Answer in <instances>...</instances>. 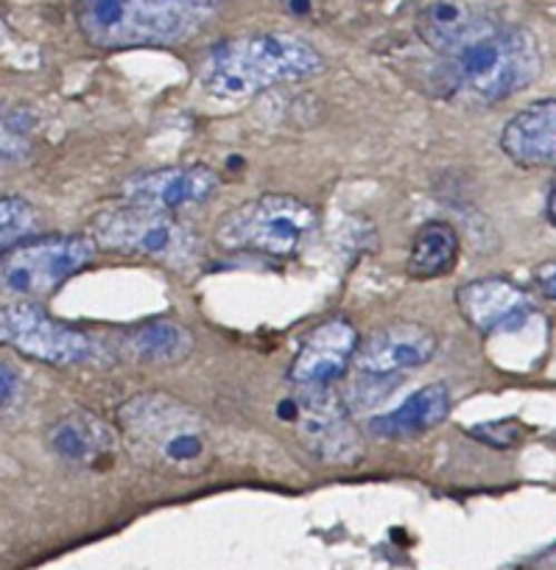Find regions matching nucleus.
<instances>
[{"mask_svg":"<svg viewBox=\"0 0 556 570\" xmlns=\"http://www.w3.org/2000/svg\"><path fill=\"white\" fill-rule=\"evenodd\" d=\"M118 434L140 468L159 475H202L213 445L207 420L163 392L135 394L118 409Z\"/></svg>","mask_w":556,"mask_h":570,"instance_id":"f257e3e1","label":"nucleus"},{"mask_svg":"<svg viewBox=\"0 0 556 570\" xmlns=\"http://www.w3.org/2000/svg\"><path fill=\"white\" fill-rule=\"evenodd\" d=\"M322 70L324 59L311 42L285 31H266L213 48L202 65V85L216 98H246L285 81L311 79Z\"/></svg>","mask_w":556,"mask_h":570,"instance_id":"f03ea898","label":"nucleus"},{"mask_svg":"<svg viewBox=\"0 0 556 570\" xmlns=\"http://www.w3.org/2000/svg\"><path fill=\"white\" fill-rule=\"evenodd\" d=\"M218 0H76V20L90 46L104 51L176 46L199 35Z\"/></svg>","mask_w":556,"mask_h":570,"instance_id":"7ed1b4c3","label":"nucleus"},{"mask_svg":"<svg viewBox=\"0 0 556 570\" xmlns=\"http://www.w3.org/2000/svg\"><path fill=\"white\" fill-rule=\"evenodd\" d=\"M456 81L481 104L504 101L526 90L539 73V48L520 26L489 18L448 57Z\"/></svg>","mask_w":556,"mask_h":570,"instance_id":"20e7f679","label":"nucleus"},{"mask_svg":"<svg viewBox=\"0 0 556 570\" xmlns=\"http://www.w3.org/2000/svg\"><path fill=\"white\" fill-rule=\"evenodd\" d=\"M316 227V210L294 196H257L233 207L216 227V244L227 252L291 257Z\"/></svg>","mask_w":556,"mask_h":570,"instance_id":"39448f33","label":"nucleus"},{"mask_svg":"<svg viewBox=\"0 0 556 570\" xmlns=\"http://www.w3.org/2000/svg\"><path fill=\"white\" fill-rule=\"evenodd\" d=\"M0 347L59 370L109 364V353L98 338L53 320L29 299L0 305Z\"/></svg>","mask_w":556,"mask_h":570,"instance_id":"423d86ee","label":"nucleus"},{"mask_svg":"<svg viewBox=\"0 0 556 570\" xmlns=\"http://www.w3.org/2000/svg\"><path fill=\"white\" fill-rule=\"evenodd\" d=\"M98 249L148 257L157 263H188L196 255V235L174 213L140 205H118L101 210L90 224Z\"/></svg>","mask_w":556,"mask_h":570,"instance_id":"0eeeda50","label":"nucleus"},{"mask_svg":"<svg viewBox=\"0 0 556 570\" xmlns=\"http://www.w3.org/2000/svg\"><path fill=\"white\" fill-rule=\"evenodd\" d=\"M98 246L90 235L31 238L0 257V292L18 299L51 297L59 285L85 272Z\"/></svg>","mask_w":556,"mask_h":570,"instance_id":"6e6552de","label":"nucleus"},{"mask_svg":"<svg viewBox=\"0 0 556 570\" xmlns=\"http://www.w3.org/2000/svg\"><path fill=\"white\" fill-rule=\"evenodd\" d=\"M277 414L294 428L300 445L319 462L352 468L367 453L361 431L352 425L344 400L333 386L300 389L294 397H285L277 405Z\"/></svg>","mask_w":556,"mask_h":570,"instance_id":"1a4fd4ad","label":"nucleus"},{"mask_svg":"<svg viewBox=\"0 0 556 570\" xmlns=\"http://www.w3.org/2000/svg\"><path fill=\"white\" fill-rule=\"evenodd\" d=\"M218 174L211 166H170L126 179L120 196L129 205L163 213H182L199 207L218 194Z\"/></svg>","mask_w":556,"mask_h":570,"instance_id":"9d476101","label":"nucleus"},{"mask_svg":"<svg viewBox=\"0 0 556 570\" xmlns=\"http://www.w3.org/2000/svg\"><path fill=\"white\" fill-rule=\"evenodd\" d=\"M361 344L355 325L344 316L324 320L302 338L294 361L289 366V381L296 389L333 386L350 364L355 361V350Z\"/></svg>","mask_w":556,"mask_h":570,"instance_id":"9b49d317","label":"nucleus"},{"mask_svg":"<svg viewBox=\"0 0 556 570\" xmlns=\"http://www.w3.org/2000/svg\"><path fill=\"white\" fill-rule=\"evenodd\" d=\"M437 355V336L420 322H392L369 333L355 350V370L369 377H387L426 366Z\"/></svg>","mask_w":556,"mask_h":570,"instance_id":"f8f14e48","label":"nucleus"},{"mask_svg":"<svg viewBox=\"0 0 556 570\" xmlns=\"http://www.w3.org/2000/svg\"><path fill=\"white\" fill-rule=\"evenodd\" d=\"M456 308L478 333H495L523 325L531 316L534 303L520 285L500 277H484L461 285L456 292Z\"/></svg>","mask_w":556,"mask_h":570,"instance_id":"ddd939ff","label":"nucleus"},{"mask_svg":"<svg viewBox=\"0 0 556 570\" xmlns=\"http://www.w3.org/2000/svg\"><path fill=\"white\" fill-rule=\"evenodd\" d=\"M48 442H51L53 453L59 459L79 468L98 470L109 468L118 456L120 436L115 434L107 422L98 420L90 411H68L59 416L48 431Z\"/></svg>","mask_w":556,"mask_h":570,"instance_id":"4468645a","label":"nucleus"},{"mask_svg":"<svg viewBox=\"0 0 556 570\" xmlns=\"http://www.w3.org/2000/svg\"><path fill=\"white\" fill-rule=\"evenodd\" d=\"M500 151L520 168L556 166V98L517 112L500 135Z\"/></svg>","mask_w":556,"mask_h":570,"instance_id":"2eb2a0df","label":"nucleus"},{"mask_svg":"<svg viewBox=\"0 0 556 570\" xmlns=\"http://www.w3.org/2000/svg\"><path fill=\"white\" fill-rule=\"evenodd\" d=\"M492 18L472 0H428L417 18V31L433 53L448 59Z\"/></svg>","mask_w":556,"mask_h":570,"instance_id":"dca6fc26","label":"nucleus"},{"mask_svg":"<svg viewBox=\"0 0 556 570\" xmlns=\"http://www.w3.org/2000/svg\"><path fill=\"white\" fill-rule=\"evenodd\" d=\"M118 353L131 364L174 366L194 353V333L176 320H148L120 333Z\"/></svg>","mask_w":556,"mask_h":570,"instance_id":"f3484780","label":"nucleus"},{"mask_svg":"<svg viewBox=\"0 0 556 570\" xmlns=\"http://www.w3.org/2000/svg\"><path fill=\"white\" fill-rule=\"evenodd\" d=\"M450 405H453L450 389L445 383H428V386L417 389L394 411L375 416V420L369 422V431L381 436V440H409V436H420L448 420Z\"/></svg>","mask_w":556,"mask_h":570,"instance_id":"a211bd4d","label":"nucleus"},{"mask_svg":"<svg viewBox=\"0 0 556 570\" xmlns=\"http://www.w3.org/2000/svg\"><path fill=\"white\" fill-rule=\"evenodd\" d=\"M459 261V233L445 222H428L411 238L406 268L414 279L445 277Z\"/></svg>","mask_w":556,"mask_h":570,"instance_id":"6ab92c4d","label":"nucleus"},{"mask_svg":"<svg viewBox=\"0 0 556 570\" xmlns=\"http://www.w3.org/2000/svg\"><path fill=\"white\" fill-rule=\"evenodd\" d=\"M35 149V120L18 107L0 104V168L29 160Z\"/></svg>","mask_w":556,"mask_h":570,"instance_id":"aec40b11","label":"nucleus"},{"mask_svg":"<svg viewBox=\"0 0 556 570\" xmlns=\"http://www.w3.org/2000/svg\"><path fill=\"white\" fill-rule=\"evenodd\" d=\"M40 213L23 196H0V257L35 238Z\"/></svg>","mask_w":556,"mask_h":570,"instance_id":"412c9836","label":"nucleus"},{"mask_svg":"<svg viewBox=\"0 0 556 570\" xmlns=\"http://www.w3.org/2000/svg\"><path fill=\"white\" fill-rule=\"evenodd\" d=\"M470 436H476L478 442L489 448H517L526 436L520 425L515 420H495V422H484V425L470 428Z\"/></svg>","mask_w":556,"mask_h":570,"instance_id":"4be33fe9","label":"nucleus"},{"mask_svg":"<svg viewBox=\"0 0 556 570\" xmlns=\"http://www.w3.org/2000/svg\"><path fill=\"white\" fill-rule=\"evenodd\" d=\"M18 394H20V375H18V370L0 361V409H7V405H12Z\"/></svg>","mask_w":556,"mask_h":570,"instance_id":"5701e85b","label":"nucleus"},{"mask_svg":"<svg viewBox=\"0 0 556 570\" xmlns=\"http://www.w3.org/2000/svg\"><path fill=\"white\" fill-rule=\"evenodd\" d=\"M534 283H537V288L545 297L556 299V261L543 263V266L534 272Z\"/></svg>","mask_w":556,"mask_h":570,"instance_id":"b1692460","label":"nucleus"},{"mask_svg":"<svg viewBox=\"0 0 556 570\" xmlns=\"http://www.w3.org/2000/svg\"><path fill=\"white\" fill-rule=\"evenodd\" d=\"M548 216L554 218V222H556V188L550 190V199H548Z\"/></svg>","mask_w":556,"mask_h":570,"instance_id":"393cba45","label":"nucleus"}]
</instances>
